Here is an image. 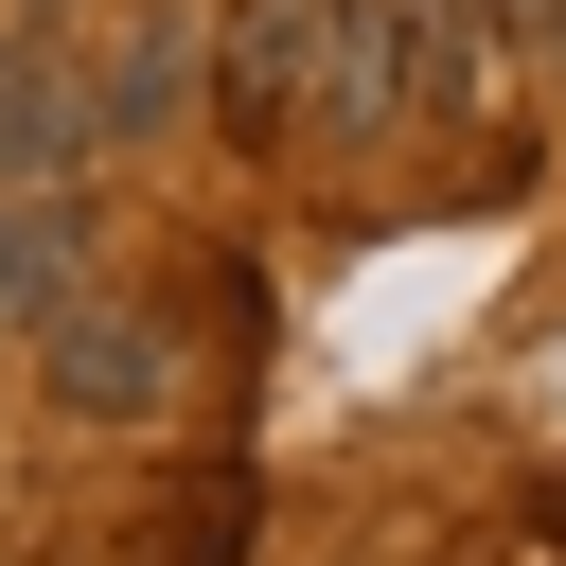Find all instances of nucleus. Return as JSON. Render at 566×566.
I'll return each instance as SVG.
<instances>
[{"label":"nucleus","instance_id":"obj_1","mask_svg":"<svg viewBox=\"0 0 566 566\" xmlns=\"http://www.w3.org/2000/svg\"><path fill=\"white\" fill-rule=\"evenodd\" d=\"M35 389H53L71 424H159V407H177V318L124 301V283H71V301L35 318Z\"/></svg>","mask_w":566,"mask_h":566},{"label":"nucleus","instance_id":"obj_2","mask_svg":"<svg viewBox=\"0 0 566 566\" xmlns=\"http://www.w3.org/2000/svg\"><path fill=\"white\" fill-rule=\"evenodd\" d=\"M301 88H318V0H212V124L248 159H283Z\"/></svg>","mask_w":566,"mask_h":566},{"label":"nucleus","instance_id":"obj_3","mask_svg":"<svg viewBox=\"0 0 566 566\" xmlns=\"http://www.w3.org/2000/svg\"><path fill=\"white\" fill-rule=\"evenodd\" d=\"M195 88H212V0H142V35H106L88 71V142H177Z\"/></svg>","mask_w":566,"mask_h":566},{"label":"nucleus","instance_id":"obj_4","mask_svg":"<svg viewBox=\"0 0 566 566\" xmlns=\"http://www.w3.org/2000/svg\"><path fill=\"white\" fill-rule=\"evenodd\" d=\"M389 106H407V0H318V88H301V124H318V142H389Z\"/></svg>","mask_w":566,"mask_h":566},{"label":"nucleus","instance_id":"obj_5","mask_svg":"<svg viewBox=\"0 0 566 566\" xmlns=\"http://www.w3.org/2000/svg\"><path fill=\"white\" fill-rule=\"evenodd\" d=\"M88 283V212L71 195H0V318H53Z\"/></svg>","mask_w":566,"mask_h":566},{"label":"nucleus","instance_id":"obj_6","mask_svg":"<svg viewBox=\"0 0 566 566\" xmlns=\"http://www.w3.org/2000/svg\"><path fill=\"white\" fill-rule=\"evenodd\" d=\"M0 53H18V35H0Z\"/></svg>","mask_w":566,"mask_h":566}]
</instances>
